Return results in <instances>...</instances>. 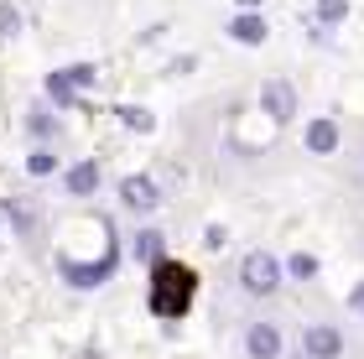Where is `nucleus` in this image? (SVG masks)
I'll return each instance as SVG.
<instances>
[{
    "instance_id": "nucleus-1",
    "label": "nucleus",
    "mask_w": 364,
    "mask_h": 359,
    "mask_svg": "<svg viewBox=\"0 0 364 359\" xmlns=\"http://www.w3.org/2000/svg\"><path fill=\"white\" fill-rule=\"evenodd\" d=\"M193 291H198V276L182 266V260H156L151 266V313L156 318H182L193 307Z\"/></svg>"
},
{
    "instance_id": "nucleus-2",
    "label": "nucleus",
    "mask_w": 364,
    "mask_h": 359,
    "mask_svg": "<svg viewBox=\"0 0 364 359\" xmlns=\"http://www.w3.org/2000/svg\"><path fill=\"white\" fill-rule=\"evenodd\" d=\"M240 286L250 291V297H271V291L281 286V260L266 255V250H250L240 260Z\"/></svg>"
},
{
    "instance_id": "nucleus-3",
    "label": "nucleus",
    "mask_w": 364,
    "mask_h": 359,
    "mask_svg": "<svg viewBox=\"0 0 364 359\" xmlns=\"http://www.w3.org/2000/svg\"><path fill=\"white\" fill-rule=\"evenodd\" d=\"M94 78H99L94 63H73V68L47 78V100H58V109H68V105H78V89H89Z\"/></svg>"
},
{
    "instance_id": "nucleus-4",
    "label": "nucleus",
    "mask_w": 364,
    "mask_h": 359,
    "mask_svg": "<svg viewBox=\"0 0 364 359\" xmlns=\"http://www.w3.org/2000/svg\"><path fill=\"white\" fill-rule=\"evenodd\" d=\"M260 109H266L276 125H287L296 115V89L287 84V78H266V84H260Z\"/></svg>"
},
{
    "instance_id": "nucleus-5",
    "label": "nucleus",
    "mask_w": 364,
    "mask_h": 359,
    "mask_svg": "<svg viewBox=\"0 0 364 359\" xmlns=\"http://www.w3.org/2000/svg\"><path fill=\"white\" fill-rule=\"evenodd\" d=\"M58 271H63V282H73V286H99V282H109L114 276V250H105V260H89V266H78V260H58Z\"/></svg>"
},
{
    "instance_id": "nucleus-6",
    "label": "nucleus",
    "mask_w": 364,
    "mask_h": 359,
    "mask_svg": "<svg viewBox=\"0 0 364 359\" xmlns=\"http://www.w3.org/2000/svg\"><path fill=\"white\" fill-rule=\"evenodd\" d=\"M302 354L307 359H338L343 354V333L333 328V323H312V328L302 333Z\"/></svg>"
},
{
    "instance_id": "nucleus-7",
    "label": "nucleus",
    "mask_w": 364,
    "mask_h": 359,
    "mask_svg": "<svg viewBox=\"0 0 364 359\" xmlns=\"http://www.w3.org/2000/svg\"><path fill=\"white\" fill-rule=\"evenodd\" d=\"M245 354H250V359H281V328H276V323H250Z\"/></svg>"
},
{
    "instance_id": "nucleus-8",
    "label": "nucleus",
    "mask_w": 364,
    "mask_h": 359,
    "mask_svg": "<svg viewBox=\"0 0 364 359\" xmlns=\"http://www.w3.org/2000/svg\"><path fill=\"white\" fill-rule=\"evenodd\" d=\"M120 203L136 208V214H151V208L161 203V193H156L151 177H125V183H120Z\"/></svg>"
},
{
    "instance_id": "nucleus-9",
    "label": "nucleus",
    "mask_w": 364,
    "mask_h": 359,
    "mask_svg": "<svg viewBox=\"0 0 364 359\" xmlns=\"http://www.w3.org/2000/svg\"><path fill=\"white\" fill-rule=\"evenodd\" d=\"M229 37L245 42V47H260V42H266V16H260V11H240L235 21H229Z\"/></svg>"
},
{
    "instance_id": "nucleus-10",
    "label": "nucleus",
    "mask_w": 364,
    "mask_h": 359,
    "mask_svg": "<svg viewBox=\"0 0 364 359\" xmlns=\"http://www.w3.org/2000/svg\"><path fill=\"white\" fill-rule=\"evenodd\" d=\"M63 188H68L73 198H89V193L99 188V161H78V167H68V177H63Z\"/></svg>"
},
{
    "instance_id": "nucleus-11",
    "label": "nucleus",
    "mask_w": 364,
    "mask_h": 359,
    "mask_svg": "<svg viewBox=\"0 0 364 359\" xmlns=\"http://www.w3.org/2000/svg\"><path fill=\"white\" fill-rule=\"evenodd\" d=\"M333 146H338V125H333V120H312V125H307V151L328 156Z\"/></svg>"
},
{
    "instance_id": "nucleus-12",
    "label": "nucleus",
    "mask_w": 364,
    "mask_h": 359,
    "mask_svg": "<svg viewBox=\"0 0 364 359\" xmlns=\"http://www.w3.org/2000/svg\"><path fill=\"white\" fill-rule=\"evenodd\" d=\"M114 115H120L130 130H141V136H146V130H151L156 120H151V109H141V105H120V109H114Z\"/></svg>"
},
{
    "instance_id": "nucleus-13",
    "label": "nucleus",
    "mask_w": 364,
    "mask_h": 359,
    "mask_svg": "<svg viewBox=\"0 0 364 359\" xmlns=\"http://www.w3.org/2000/svg\"><path fill=\"white\" fill-rule=\"evenodd\" d=\"M349 16V0H318V26H338Z\"/></svg>"
},
{
    "instance_id": "nucleus-14",
    "label": "nucleus",
    "mask_w": 364,
    "mask_h": 359,
    "mask_svg": "<svg viewBox=\"0 0 364 359\" xmlns=\"http://www.w3.org/2000/svg\"><path fill=\"white\" fill-rule=\"evenodd\" d=\"M136 255L156 266V260H161V235H156V230H141V235H136Z\"/></svg>"
},
{
    "instance_id": "nucleus-15",
    "label": "nucleus",
    "mask_w": 364,
    "mask_h": 359,
    "mask_svg": "<svg viewBox=\"0 0 364 359\" xmlns=\"http://www.w3.org/2000/svg\"><path fill=\"white\" fill-rule=\"evenodd\" d=\"M291 276H296V282H307V276H318V255H307V250H296L291 255V266H287Z\"/></svg>"
},
{
    "instance_id": "nucleus-16",
    "label": "nucleus",
    "mask_w": 364,
    "mask_h": 359,
    "mask_svg": "<svg viewBox=\"0 0 364 359\" xmlns=\"http://www.w3.org/2000/svg\"><path fill=\"white\" fill-rule=\"evenodd\" d=\"M53 167H58V156H53V151H31V156H26V172H31V177H47Z\"/></svg>"
},
{
    "instance_id": "nucleus-17",
    "label": "nucleus",
    "mask_w": 364,
    "mask_h": 359,
    "mask_svg": "<svg viewBox=\"0 0 364 359\" xmlns=\"http://www.w3.org/2000/svg\"><path fill=\"white\" fill-rule=\"evenodd\" d=\"M26 125H31V136H53V115H47L42 105L31 109V120H26Z\"/></svg>"
},
{
    "instance_id": "nucleus-18",
    "label": "nucleus",
    "mask_w": 364,
    "mask_h": 359,
    "mask_svg": "<svg viewBox=\"0 0 364 359\" xmlns=\"http://www.w3.org/2000/svg\"><path fill=\"white\" fill-rule=\"evenodd\" d=\"M6 214H11L16 230H31V208H26V203H16V198H11V203H6Z\"/></svg>"
},
{
    "instance_id": "nucleus-19",
    "label": "nucleus",
    "mask_w": 364,
    "mask_h": 359,
    "mask_svg": "<svg viewBox=\"0 0 364 359\" xmlns=\"http://www.w3.org/2000/svg\"><path fill=\"white\" fill-rule=\"evenodd\" d=\"M16 31H21V16L11 6H0V37H16Z\"/></svg>"
},
{
    "instance_id": "nucleus-20",
    "label": "nucleus",
    "mask_w": 364,
    "mask_h": 359,
    "mask_svg": "<svg viewBox=\"0 0 364 359\" xmlns=\"http://www.w3.org/2000/svg\"><path fill=\"white\" fill-rule=\"evenodd\" d=\"M224 230H219V224H208V230H203V250H224Z\"/></svg>"
},
{
    "instance_id": "nucleus-21",
    "label": "nucleus",
    "mask_w": 364,
    "mask_h": 359,
    "mask_svg": "<svg viewBox=\"0 0 364 359\" xmlns=\"http://www.w3.org/2000/svg\"><path fill=\"white\" fill-rule=\"evenodd\" d=\"M349 302H354V307H364V286H354V291H349Z\"/></svg>"
},
{
    "instance_id": "nucleus-22",
    "label": "nucleus",
    "mask_w": 364,
    "mask_h": 359,
    "mask_svg": "<svg viewBox=\"0 0 364 359\" xmlns=\"http://www.w3.org/2000/svg\"><path fill=\"white\" fill-rule=\"evenodd\" d=\"M260 6H266V0H240V11H260Z\"/></svg>"
}]
</instances>
